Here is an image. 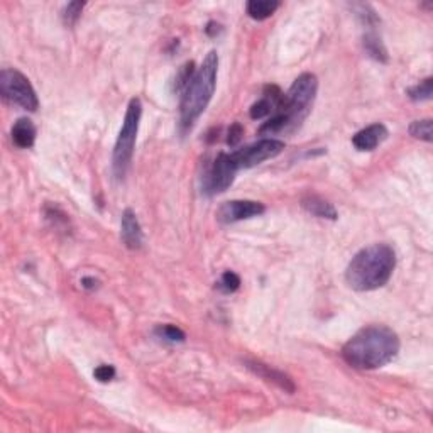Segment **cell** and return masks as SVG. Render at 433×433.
<instances>
[{
    "mask_svg": "<svg viewBox=\"0 0 433 433\" xmlns=\"http://www.w3.org/2000/svg\"><path fill=\"white\" fill-rule=\"evenodd\" d=\"M12 141L21 149L33 148L36 141V127L31 119L22 117L12 126Z\"/></svg>",
    "mask_w": 433,
    "mask_h": 433,
    "instance_id": "obj_13",
    "label": "cell"
},
{
    "mask_svg": "<svg viewBox=\"0 0 433 433\" xmlns=\"http://www.w3.org/2000/svg\"><path fill=\"white\" fill-rule=\"evenodd\" d=\"M93 376L95 379L100 381V383H109V381H112L115 377V367L110 364H102L95 369Z\"/></svg>",
    "mask_w": 433,
    "mask_h": 433,
    "instance_id": "obj_23",
    "label": "cell"
},
{
    "mask_svg": "<svg viewBox=\"0 0 433 433\" xmlns=\"http://www.w3.org/2000/svg\"><path fill=\"white\" fill-rule=\"evenodd\" d=\"M266 212V206L261 202L254 200H232L225 202L218 208L217 218L222 224H236V222L248 220V218L259 217Z\"/></svg>",
    "mask_w": 433,
    "mask_h": 433,
    "instance_id": "obj_9",
    "label": "cell"
},
{
    "mask_svg": "<svg viewBox=\"0 0 433 433\" xmlns=\"http://www.w3.org/2000/svg\"><path fill=\"white\" fill-rule=\"evenodd\" d=\"M396 254L391 245L372 244L352 257L345 269V281L356 291H374L391 280Z\"/></svg>",
    "mask_w": 433,
    "mask_h": 433,
    "instance_id": "obj_3",
    "label": "cell"
},
{
    "mask_svg": "<svg viewBox=\"0 0 433 433\" xmlns=\"http://www.w3.org/2000/svg\"><path fill=\"white\" fill-rule=\"evenodd\" d=\"M386 137H388L386 126L377 122V124L367 126L365 129L359 130V132L352 137V144L357 151H374Z\"/></svg>",
    "mask_w": 433,
    "mask_h": 433,
    "instance_id": "obj_12",
    "label": "cell"
},
{
    "mask_svg": "<svg viewBox=\"0 0 433 433\" xmlns=\"http://www.w3.org/2000/svg\"><path fill=\"white\" fill-rule=\"evenodd\" d=\"M83 7H85V2H70L65 7V10H63V22H65L66 27H73L78 22Z\"/></svg>",
    "mask_w": 433,
    "mask_h": 433,
    "instance_id": "obj_21",
    "label": "cell"
},
{
    "mask_svg": "<svg viewBox=\"0 0 433 433\" xmlns=\"http://www.w3.org/2000/svg\"><path fill=\"white\" fill-rule=\"evenodd\" d=\"M284 142L280 139H261V141L254 142L251 146H245V148L234 151L230 153L234 165L237 166V169H245V168H254V166L261 165V162L273 160L278 154L283 153Z\"/></svg>",
    "mask_w": 433,
    "mask_h": 433,
    "instance_id": "obj_7",
    "label": "cell"
},
{
    "mask_svg": "<svg viewBox=\"0 0 433 433\" xmlns=\"http://www.w3.org/2000/svg\"><path fill=\"white\" fill-rule=\"evenodd\" d=\"M141 117H142V103L139 98H132V100L129 102V105H127L124 122H122L121 132H119V137L114 146L112 169L117 180H124L127 172H129L130 162H132Z\"/></svg>",
    "mask_w": 433,
    "mask_h": 433,
    "instance_id": "obj_5",
    "label": "cell"
},
{
    "mask_svg": "<svg viewBox=\"0 0 433 433\" xmlns=\"http://www.w3.org/2000/svg\"><path fill=\"white\" fill-rule=\"evenodd\" d=\"M317 90H319V80L315 75H300L289 86L288 93H283L271 119L261 126L259 132L262 136H274V134L289 132L300 127L312 110Z\"/></svg>",
    "mask_w": 433,
    "mask_h": 433,
    "instance_id": "obj_2",
    "label": "cell"
},
{
    "mask_svg": "<svg viewBox=\"0 0 433 433\" xmlns=\"http://www.w3.org/2000/svg\"><path fill=\"white\" fill-rule=\"evenodd\" d=\"M154 333H156L158 339L165 340V342H172V344H176V342H183V340L186 339L185 332L181 331V328L174 327V325H160V327L154 331Z\"/></svg>",
    "mask_w": 433,
    "mask_h": 433,
    "instance_id": "obj_19",
    "label": "cell"
},
{
    "mask_svg": "<svg viewBox=\"0 0 433 433\" xmlns=\"http://www.w3.org/2000/svg\"><path fill=\"white\" fill-rule=\"evenodd\" d=\"M245 367H248L249 371H252L256 376H259L262 377V379L268 381V383L276 384L278 388H281L283 391L289 393V395H293V393L296 391V386H295V383H293L291 377L286 376L284 372L278 371V369H273L271 365L262 364L259 363V360H245Z\"/></svg>",
    "mask_w": 433,
    "mask_h": 433,
    "instance_id": "obj_10",
    "label": "cell"
},
{
    "mask_svg": "<svg viewBox=\"0 0 433 433\" xmlns=\"http://www.w3.org/2000/svg\"><path fill=\"white\" fill-rule=\"evenodd\" d=\"M242 136H244V127H242L239 122L230 126L229 129V136H227V144L229 146H237L241 142Z\"/></svg>",
    "mask_w": 433,
    "mask_h": 433,
    "instance_id": "obj_24",
    "label": "cell"
},
{
    "mask_svg": "<svg viewBox=\"0 0 433 433\" xmlns=\"http://www.w3.org/2000/svg\"><path fill=\"white\" fill-rule=\"evenodd\" d=\"M195 71L197 70H195L193 61L185 63V65L181 66L180 71L176 73V78H174V93L183 95V91H185L186 86H188V83L192 82Z\"/></svg>",
    "mask_w": 433,
    "mask_h": 433,
    "instance_id": "obj_17",
    "label": "cell"
},
{
    "mask_svg": "<svg viewBox=\"0 0 433 433\" xmlns=\"http://www.w3.org/2000/svg\"><path fill=\"white\" fill-rule=\"evenodd\" d=\"M82 284H83V288L93 289V288H97L98 281H97V280H93V278H83V280H82Z\"/></svg>",
    "mask_w": 433,
    "mask_h": 433,
    "instance_id": "obj_25",
    "label": "cell"
},
{
    "mask_svg": "<svg viewBox=\"0 0 433 433\" xmlns=\"http://www.w3.org/2000/svg\"><path fill=\"white\" fill-rule=\"evenodd\" d=\"M398 333L386 325H369L360 328L342 347L345 363L360 371L384 367L398 356Z\"/></svg>",
    "mask_w": 433,
    "mask_h": 433,
    "instance_id": "obj_1",
    "label": "cell"
},
{
    "mask_svg": "<svg viewBox=\"0 0 433 433\" xmlns=\"http://www.w3.org/2000/svg\"><path fill=\"white\" fill-rule=\"evenodd\" d=\"M0 93L6 100L22 107L24 110L36 112L39 107L38 95L31 82L17 70L6 68L0 71Z\"/></svg>",
    "mask_w": 433,
    "mask_h": 433,
    "instance_id": "obj_6",
    "label": "cell"
},
{
    "mask_svg": "<svg viewBox=\"0 0 433 433\" xmlns=\"http://www.w3.org/2000/svg\"><path fill=\"white\" fill-rule=\"evenodd\" d=\"M280 9V2L276 0H251L248 2V14L254 21H266Z\"/></svg>",
    "mask_w": 433,
    "mask_h": 433,
    "instance_id": "obj_15",
    "label": "cell"
},
{
    "mask_svg": "<svg viewBox=\"0 0 433 433\" xmlns=\"http://www.w3.org/2000/svg\"><path fill=\"white\" fill-rule=\"evenodd\" d=\"M364 50L365 53H367L372 59H376V61L379 63L388 61L386 47H384L383 41H381V38L374 33V31H371V33L364 36Z\"/></svg>",
    "mask_w": 433,
    "mask_h": 433,
    "instance_id": "obj_16",
    "label": "cell"
},
{
    "mask_svg": "<svg viewBox=\"0 0 433 433\" xmlns=\"http://www.w3.org/2000/svg\"><path fill=\"white\" fill-rule=\"evenodd\" d=\"M237 172H239V169H237V166L234 165L230 154L220 153L217 156V160L212 162V166H210L208 173H206L204 192L206 195L224 193L234 183V178H236Z\"/></svg>",
    "mask_w": 433,
    "mask_h": 433,
    "instance_id": "obj_8",
    "label": "cell"
},
{
    "mask_svg": "<svg viewBox=\"0 0 433 433\" xmlns=\"http://www.w3.org/2000/svg\"><path fill=\"white\" fill-rule=\"evenodd\" d=\"M410 134L415 139L420 141L432 142V121L430 119H423V121H415L410 126Z\"/></svg>",
    "mask_w": 433,
    "mask_h": 433,
    "instance_id": "obj_20",
    "label": "cell"
},
{
    "mask_svg": "<svg viewBox=\"0 0 433 433\" xmlns=\"http://www.w3.org/2000/svg\"><path fill=\"white\" fill-rule=\"evenodd\" d=\"M301 206L307 210L312 215L319 218H328V220H337V210L331 202H327L325 198L317 197V195H307V197L301 200Z\"/></svg>",
    "mask_w": 433,
    "mask_h": 433,
    "instance_id": "obj_14",
    "label": "cell"
},
{
    "mask_svg": "<svg viewBox=\"0 0 433 433\" xmlns=\"http://www.w3.org/2000/svg\"><path fill=\"white\" fill-rule=\"evenodd\" d=\"M218 27H220V26H218V24H215V22H208V26H206V29H205V31H206V33H208L210 36H215V34L218 33V31H220V29H218Z\"/></svg>",
    "mask_w": 433,
    "mask_h": 433,
    "instance_id": "obj_26",
    "label": "cell"
},
{
    "mask_svg": "<svg viewBox=\"0 0 433 433\" xmlns=\"http://www.w3.org/2000/svg\"><path fill=\"white\" fill-rule=\"evenodd\" d=\"M239 286H241V278L232 271L222 274L220 281L217 283V288L220 289L222 293H234L239 289Z\"/></svg>",
    "mask_w": 433,
    "mask_h": 433,
    "instance_id": "obj_22",
    "label": "cell"
},
{
    "mask_svg": "<svg viewBox=\"0 0 433 433\" xmlns=\"http://www.w3.org/2000/svg\"><path fill=\"white\" fill-rule=\"evenodd\" d=\"M121 239L126 244V248L130 249V251H137V249H141L142 242H144L141 224H139L134 210H130V208H126L124 212H122Z\"/></svg>",
    "mask_w": 433,
    "mask_h": 433,
    "instance_id": "obj_11",
    "label": "cell"
},
{
    "mask_svg": "<svg viewBox=\"0 0 433 433\" xmlns=\"http://www.w3.org/2000/svg\"><path fill=\"white\" fill-rule=\"evenodd\" d=\"M218 56L215 51L206 54L200 68L195 71L192 82L181 95L180 103V127L181 132H188L195 122L205 112L215 93Z\"/></svg>",
    "mask_w": 433,
    "mask_h": 433,
    "instance_id": "obj_4",
    "label": "cell"
},
{
    "mask_svg": "<svg viewBox=\"0 0 433 433\" xmlns=\"http://www.w3.org/2000/svg\"><path fill=\"white\" fill-rule=\"evenodd\" d=\"M408 97L411 98L413 102H425V100H430L432 93H433V80L432 78H425L423 82H420L418 85L411 86L408 89Z\"/></svg>",
    "mask_w": 433,
    "mask_h": 433,
    "instance_id": "obj_18",
    "label": "cell"
}]
</instances>
